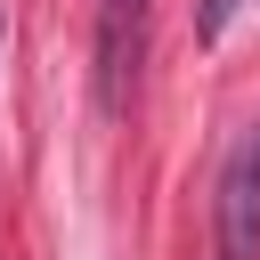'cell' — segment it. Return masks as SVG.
I'll use <instances>...</instances> for the list:
<instances>
[{
	"label": "cell",
	"instance_id": "cell-1",
	"mask_svg": "<svg viewBox=\"0 0 260 260\" xmlns=\"http://www.w3.org/2000/svg\"><path fill=\"white\" fill-rule=\"evenodd\" d=\"M146 24H154V0H98V106L122 114L130 89H138V65H146Z\"/></svg>",
	"mask_w": 260,
	"mask_h": 260
},
{
	"label": "cell",
	"instance_id": "cell-2",
	"mask_svg": "<svg viewBox=\"0 0 260 260\" xmlns=\"http://www.w3.org/2000/svg\"><path fill=\"white\" fill-rule=\"evenodd\" d=\"M219 260H260V122L219 171Z\"/></svg>",
	"mask_w": 260,
	"mask_h": 260
},
{
	"label": "cell",
	"instance_id": "cell-3",
	"mask_svg": "<svg viewBox=\"0 0 260 260\" xmlns=\"http://www.w3.org/2000/svg\"><path fill=\"white\" fill-rule=\"evenodd\" d=\"M228 8H236V0H203V32H219V24H228Z\"/></svg>",
	"mask_w": 260,
	"mask_h": 260
},
{
	"label": "cell",
	"instance_id": "cell-4",
	"mask_svg": "<svg viewBox=\"0 0 260 260\" xmlns=\"http://www.w3.org/2000/svg\"><path fill=\"white\" fill-rule=\"evenodd\" d=\"M0 41H8V16H0Z\"/></svg>",
	"mask_w": 260,
	"mask_h": 260
}]
</instances>
